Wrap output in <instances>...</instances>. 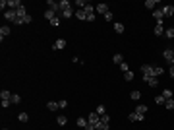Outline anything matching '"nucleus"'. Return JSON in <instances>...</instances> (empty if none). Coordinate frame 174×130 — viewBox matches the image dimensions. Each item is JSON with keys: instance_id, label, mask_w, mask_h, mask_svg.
<instances>
[{"instance_id": "18", "label": "nucleus", "mask_w": 174, "mask_h": 130, "mask_svg": "<svg viewBox=\"0 0 174 130\" xmlns=\"http://www.w3.org/2000/svg\"><path fill=\"white\" fill-rule=\"evenodd\" d=\"M135 113H138L139 116H145V113H147V105H138V109H135Z\"/></svg>"}, {"instance_id": "9", "label": "nucleus", "mask_w": 174, "mask_h": 130, "mask_svg": "<svg viewBox=\"0 0 174 130\" xmlns=\"http://www.w3.org/2000/svg\"><path fill=\"white\" fill-rule=\"evenodd\" d=\"M110 10H108V4H105V2H103V4H97V14H108Z\"/></svg>"}, {"instance_id": "41", "label": "nucleus", "mask_w": 174, "mask_h": 130, "mask_svg": "<svg viewBox=\"0 0 174 130\" xmlns=\"http://www.w3.org/2000/svg\"><path fill=\"white\" fill-rule=\"evenodd\" d=\"M105 19H106V22H112V12H108V14H105Z\"/></svg>"}, {"instance_id": "7", "label": "nucleus", "mask_w": 174, "mask_h": 130, "mask_svg": "<svg viewBox=\"0 0 174 130\" xmlns=\"http://www.w3.org/2000/svg\"><path fill=\"white\" fill-rule=\"evenodd\" d=\"M143 82H147L151 88H157V85H159V80L153 78V76H143Z\"/></svg>"}, {"instance_id": "37", "label": "nucleus", "mask_w": 174, "mask_h": 130, "mask_svg": "<svg viewBox=\"0 0 174 130\" xmlns=\"http://www.w3.org/2000/svg\"><path fill=\"white\" fill-rule=\"evenodd\" d=\"M120 70H122L124 74H126V72H130V66L126 64V62H122V64H120Z\"/></svg>"}, {"instance_id": "39", "label": "nucleus", "mask_w": 174, "mask_h": 130, "mask_svg": "<svg viewBox=\"0 0 174 130\" xmlns=\"http://www.w3.org/2000/svg\"><path fill=\"white\" fill-rule=\"evenodd\" d=\"M68 6H72V4L68 2V0H62V2H60V8H62V10H64V8H68Z\"/></svg>"}, {"instance_id": "29", "label": "nucleus", "mask_w": 174, "mask_h": 130, "mask_svg": "<svg viewBox=\"0 0 174 130\" xmlns=\"http://www.w3.org/2000/svg\"><path fill=\"white\" fill-rule=\"evenodd\" d=\"M18 103H21V97L16 95V93H12V105H18Z\"/></svg>"}, {"instance_id": "32", "label": "nucleus", "mask_w": 174, "mask_h": 130, "mask_svg": "<svg viewBox=\"0 0 174 130\" xmlns=\"http://www.w3.org/2000/svg\"><path fill=\"white\" fill-rule=\"evenodd\" d=\"M130 97H132V101H138V99L141 97V95H139V91H135V89H133V91L130 93Z\"/></svg>"}, {"instance_id": "44", "label": "nucleus", "mask_w": 174, "mask_h": 130, "mask_svg": "<svg viewBox=\"0 0 174 130\" xmlns=\"http://www.w3.org/2000/svg\"><path fill=\"white\" fill-rule=\"evenodd\" d=\"M2 130H8V128H2Z\"/></svg>"}, {"instance_id": "2", "label": "nucleus", "mask_w": 174, "mask_h": 130, "mask_svg": "<svg viewBox=\"0 0 174 130\" xmlns=\"http://www.w3.org/2000/svg\"><path fill=\"white\" fill-rule=\"evenodd\" d=\"M108 122H110V116L101 115V122L97 124V130H108Z\"/></svg>"}, {"instance_id": "1", "label": "nucleus", "mask_w": 174, "mask_h": 130, "mask_svg": "<svg viewBox=\"0 0 174 130\" xmlns=\"http://www.w3.org/2000/svg\"><path fill=\"white\" fill-rule=\"evenodd\" d=\"M165 70L160 68V66H151V64H143L141 66V74L143 76H153V78H159Z\"/></svg>"}, {"instance_id": "20", "label": "nucleus", "mask_w": 174, "mask_h": 130, "mask_svg": "<svg viewBox=\"0 0 174 130\" xmlns=\"http://www.w3.org/2000/svg\"><path fill=\"white\" fill-rule=\"evenodd\" d=\"M112 60H114V64H118V66H120V64H122V62H124V56L120 55V52H116V55L112 56Z\"/></svg>"}, {"instance_id": "43", "label": "nucleus", "mask_w": 174, "mask_h": 130, "mask_svg": "<svg viewBox=\"0 0 174 130\" xmlns=\"http://www.w3.org/2000/svg\"><path fill=\"white\" fill-rule=\"evenodd\" d=\"M85 130H97V128H95L93 124H87V126H85Z\"/></svg>"}, {"instance_id": "40", "label": "nucleus", "mask_w": 174, "mask_h": 130, "mask_svg": "<svg viewBox=\"0 0 174 130\" xmlns=\"http://www.w3.org/2000/svg\"><path fill=\"white\" fill-rule=\"evenodd\" d=\"M58 105H60V109H66V107H68V101L62 99V101H58Z\"/></svg>"}, {"instance_id": "17", "label": "nucleus", "mask_w": 174, "mask_h": 130, "mask_svg": "<svg viewBox=\"0 0 174 130\" xmlns=\"http://www.w3.org/2000/svg\"><path fill=\"white\" fill-rule=\"evenodd\" d=\"M76 122H78V126H79V128H83V130H85V126L89 124V121H87V119H83V116H79Z\"/></svg>"}, {"instance_id": "13", "label": "nucleus", "mask_w": 174, "mask_h": 130, "mask_svg": "<svg viewBox=\"0 0 174 130\" xmlns=\"http://www.w3.org/2000/svg\"><path fill=\"white\" fill-rule=\"evenodd\" d=\"M73 14H76V12H73V8H72V6H68V8H64V10H62V16H64L66 19H68V18H72Z\"/></svg>"}, {"instance_id": "36", "label": "nucleus", "mask_w": 174, "mask_h": 130, "mask_svg": "<svg viewBox=\"0 0 174 130\" xmlns=\"http://www.w3.org/2000/svg\"><path fill=\"white\" fill-rule=\"evenodd\" d=\"M10 105H12V99H2V107L4 109H8Z\"/></svg>"}, {"instance_id": "30", "label": "nucleus", "mask_w": 174, "mask_h": 130, "mask_svg": "<svg viewBox=\"0 0 174 130\" xmlns=\"http://www.w3.org/2000/svg\"><path fill=\"white\" fill-rule=\"evenodd\" d=\"M155 103H157V105H165V103H166V99L163 97V95H157V97H155Z\"/></svg>"}, {"instance_id": "16", "label": "nucleus", "mask_w": 174, "mask_h": 130, "mask_svg": "<svg viewBox=\"0 0 174 130\" xmlns=\"http://www.w3.org/2000/svg\"><path fill=\"white\" fill-rule=\"evenodd\" d=\"M46 109H48V111H58L60 105L56 101H48V103H46Z\"/></svg>"}, {"instance_id": "24", "label": "nucleus", "mask_w": 174, "mask_h": 130, "mask_svg": "<svg viewBox=\"0 0 174 130\" xmlns=\"http://www.w3.org/2000/svg\"><path fill=\"white\" fill-rule=\"evenodd\" d=\"M165 37H166V39H174V29H172V27L165 29Z\"/></svg>"}, {"instance_id": "11", "label": "nucleus", "mask_w": 174, "mask_h": 130, "mask_svg": "<svg viewBox=\"0 0 174 130\" xmlns=\"http://www.w3.org/2000/svg\"><path fill=\"white\" fill-rule=\"evenodd\" d=\"M143 119H145V116H139L135 111H133V113H130V115H128V121H130V122H138V121H143Z\"/></svg>"}, {"instance_id": "42", "label": "nucleus", "mask_w": 174, "mask_h": 130, "mask_svg": "<svg viewBox=\"0 0 174 130\" xmlns=\"http://www.w3.org/2000/svg\"><path fill=\"white\" fill-rule=\"evenodd\" d=\"M168 74H170V78H174V66H170V68H168Z\"/></svg>"}, {"instance_id": "45", "label": "nucleus", "mask_w": 174, "mask_h": 130, "mask_svg": "<svg viewBox=\"0 0 174 130\" xmlns=\"http://www.w3.org/2000/svg\"><path fill=\"white\" fill-rule=\"evenodd\" d=\"M172 51H174V49H172Z\"/></svg>"}, {"instance_id": "25", "label": "nucleus", "mask_w": 174, "mask_h": 130, "mask_svg": "<svg viewBox=\"0 0 174 130\" xmlns=\"http://www.w3.org/2000/svg\"><path fill=\"white\" fill-rule=\"evenodd\" d=\"M18 119H19V122H27L29 121V115H27V113H19Z\"/></svg>"}, {"instance_id": "23", "label": "nucleus", "mask_w": 174, "mask_h": 130, "mask_svg": "<svg viewBox=\"0 0 174 130\" xmlns=\"http://www.w3.org/2000/svg\"><path fill=\"white\" fill-rule=\"evenodd\" d=\"M153 16H155V19H159V22H160V19H163V18H165V14H163V10H155V12H153Z\"/></svg>"}, {"instance_id": "38", "label": "nucleus", "mask_w": 174, "mask_h": 130, "mask_svg": "<svg viewBox=\"0 0 174 130\" xmlns=\"http://www.w3.org/2000/svg\"><path fill=\"white\" fill-rule=\"evenodd\" d=\"M51 25H52V27H58V25H60V18H54L51 22Z\"/></svg>"}, {"instance_id": "6", "label": "nucleus", "mask_w": 174, "mask_h": 130, "mask_svg": "<svg viewBox=\"0 0 174 130\" xmlns=\"http://www.w3.org/2000/svg\"><path fill=\"white\" fill-rule=\"evenodd\" d=\"M46 6H51L48 10H52V12H60V14H62V8H60V2H54V0H46Z\"/></svg>"}, {"instance_id": "31", "label": "nucleus", "mask_w": 174, "mask_h": 130, "mask_svg": "<svg viewBox=\"0 0 174 130\" xmlns=\"http://www.w3.org/2000/svg\"><path fill=\"white\" fill-rule=\"evenodd\" d=\"M165 107L168 109V111H172V109H174V99H166V103H165Z\"/></svg>"}, {"instance_id": "28", "label": "nucleus", "mask_w": 174, "mask_h": 130, "mask_svg": "<svg viewBox=\"0 0 174 130\" xmlns=\"http://www.w3.org/2000/svg\"><path fill=\"white\" fill-rule=\"evenodd\" d=\"M0 99H12V93H10L8 89H4V91L0 93Z\"/></svg>"}, {"instance_id": "5", "label": "nucleus", "mask_w": 174, "mask_h": 130, "mask_svg": "<svg viewBox=\"0 0 174 130\" xmlns=\"http://www.w3.org/2000/svg\"><path fill=\"white\" fill-rule=\"evenodd\" d=\"M87 121H89V124H93L97 128V124L101 122V115H97V113H91V115L87 116Z\"/></svg>"}, {"instance_id": "33", "label": "nucleus", "mask_w": 174, "mask_h": 130, "mask_svg": "<svg viewBox=\"0 0 174 130\" xmlns=\"http://www.w3.org/2000/svg\"><path fill=\"white\" fill-rule=\"evenodd\" d=\"M124 80H126V82H132V80H133V72H132V70L124 74Z\"/></svg>"}, {"instance_id": "4", "label": "nucleus", "mask_w": 174, "mask_h": 130, "mask_svg": "<svg viewBox=\"0 0 174 130\" xmlns=\"http://www.w3.org/2000/svg\"><path fill=\"white\" fill-rule=\"evenodd\" d=\"M4 18L8 19V22H12V23L18 22V14H16V10H6V12H4Z\"/></svg>"}, {"instance_id": "19", "label": "nucleus", "mask_w": 174, "mask_h": 130, "mask_svg": "<svg viewBox=\"0 0 174 130\" xmlns=\"http://www.w3.org/2000/svg\"><path fill=\"white\" fill-rule=\"evenodd\" d=\"M45 18L48 19V22H52V19L58 18V16H56V12H52V10H46V12H45Z\"/></svg>"}, {"instance_id": "8", "label": "nucleus", "mask_w": 174, "mask_h": 130, "mask_svg": "<svg viewBox=\"0 0 174 130\" xmlns=\"http://www.w3.org/2000/svg\"><path fill=\"white\" fill-rule=\"evenodd\" d=\"M163 14H165V18H168V16H172L174 14V6L172 4H166V6H163Z\"/></svg>"}, {"instance_id": "15", "label": "nucleus", "mask_w": 174, "mask_h": 130, "mask_svg": "<svg viewBox=\"0 0 174 130\" xmlns=\"http://www.w3.org/2000/svg\"><path fill=\"white\" fill-rule=\"evenodd\" d=\"M8 35H10V27L8 25H2V27H0V39L4 41V37H8Z\"/></svg>"}, {"instance_id": "22", "label": "nucleus", "mask_w": 174, "mask_h": 130, "mask_svg": "<svg viewBox=\"0 0 174 130\" xmlns=\"http://www.w3.org/2000/svg\"><path fill=\"white\" fill-rule=\"evenodd\" d=\"M56 122H58L60 126H64L66 122H68V119H66V115H58V119H56Z\"/></svg>"}, {"instance_id": "34", "label": "nucleus", "mask_w": 174, "mask_h": 130, "mask_svg": "<svg viewBox=\"0 0 174 130\" xmlns=\"http://www.w3.org/2000/svg\"><path fill=\"white\" fill-rule=\"evenodd\" d=\"M97 115H106V109H105V105H99V107H97Z\"/></svg>"}, {"instance_id": "12", "label": "nucleus", "mask_w": 174, "mask_h": 130, "mask_svg": "<svg viewBox=\"0 0 174 130\" xmlns=\"http://www.w3.org/2000/svg\"><path fill=\"white\" fill-rule=\"evenodd\" d=\"M64 47H66V41H64V39H56L54 45H52V49H54V51H60V49H64Z\"/></svg>"}, {"instance_id": "26", "label": "nucleus", "mask_w": 174, "mask_h": 130, "mask_svg": "<svg viewBox=\"0 0 174 130\" xmlns=\"http://www.w3.org/2000/svg\"><path fill=\"white\" fill-rule=\"evenodd\" d=\"M114 31L116 33H124V25H122V23H118V22H114Z\"/></svg>"}, {"instance_id": "21", "label": "nucleus", "mask_w": 174, "mask_h": 130, "mask_svg": "<svg viewBox=\"0 0 174 130\" xmlns=\"http://www.w3.org/2000/svg\"><path fill=\"white\" fill-rule=\"evenodd\" d=\"M159 4V2H157V0H147L145 2V8H149V10H153V12H155V6Z\"/></svg>"}, {"instance_id": "27", "label": "nucleus", "mask_w": 174, "mask_h": 130, "mask_svg": "<svg viewBox=\"0 0 174 130\" xmlns=\"http://www.w3.org/2000/svg\"><path fill=\"white\" fill-rule=\"evenodd\" d=\"M160 95H163L165 99H172V91H170V89H163V93H160Z\"/></svg>"}, {"instance_id": "3", "label": "nucleus", "mask_w": 174, "mask_h": 130, "mask_svg": "<svg viewBox=\"0 0 174 130\" xmlns=\"http://www.w3.org/2000/svg\"><path fill=\"white\" fill-rule=\"evenodd\" d=\"M163 56H165V60L168 62L170 66H174V51L172 49H166V51L163 52Z\"/></svg>"}, {"instance_id": "10", "label": "nucleus", "mask_w": 174, "mask_h": 130, "mask_svg": "<svg viewBox=\"0 0 174 130\" xmlns=\"http://www.w3.org/2000/svg\"><path fill=\"white\" fill-rule=\"evenodd\" d=\"M153 33H155V35H159V37H160V35H165V25H163V22H159V23L155 25Z\"/></svg>"}, {"instance_id": "14", "label": "nucleus", "mask_w": 174, "mask_h": 130, "mask_svg": "<svg viewBox=\"0 0 174 130\" xmlns=\"http://www.w3.org/2000/svg\"><path fill=\"white\" fill-rule=\"evenodd\" d=\"M76 18H78L79 22H87V12L85 10H78V12H76Z\"/></svg>"}, {"instance_id": "35", "label": "nucleus", "mask_w": 174, "mask_h": 130, "mask_svg": "<svg viewBox=\"0 0 174 130\" xmlns=\"http://www.w3.org/2000/svg\"><path fill=\"white\" fill-rule=\"evenodd\" d=\"M87 4H89V2H85V0H78V2H76V6H79V10H83Z\"/></svg>"}]
</instances>
